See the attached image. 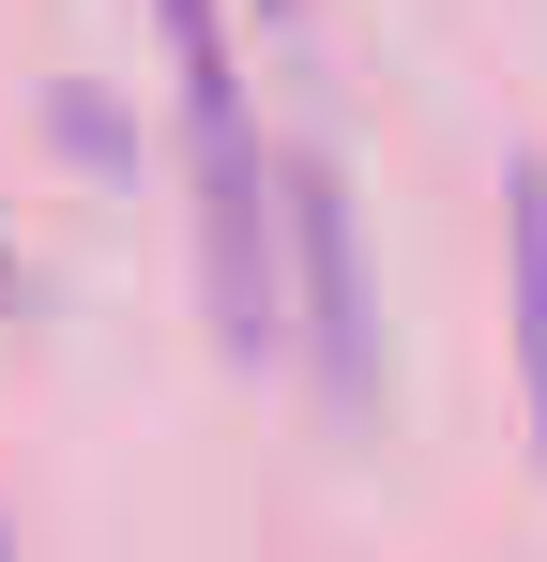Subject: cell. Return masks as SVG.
I'll return each mask as SVG.
<instances>
[{
  "label": "cell",
  "mask_w": 547,
  "mask_h": 562,
  "mask_svg": "<svg viewBox=\"0 0 547 562\" xmlns=\"http://www.w3.org/2000/svg\"><path fill=\"white\" fill-rule=\"evenodd\" d=\"M502 244H517V411H533V471H547V168H517Z\"/></svg>",
  "instance_id": "2"
},
{
  "label": "cell",
  "mask_w": 547,
  "mask_h": 562,
  "mask_svg": "<svg viewBox=\"0 0 547 562\" xmlns=\"http://www.w3.org/2000/svg\"><path fill=\"white\" fill-rule=\"evenodd\" d=\"M0 562H15V548H0Z\"/></svg>",
  "instance_id": "3"
},
{
  "label": "cell",
  "mask_w": 547,
  "mask_h": 562,
  "mask_svg": "<svg viewBox=\"0 0 547 562\" xmlns=\"http://www.w3.org/2000/svg\"><path fill=\"white\" fill-rule=\"evenodd\" d=\"M274 213H289V274H304V350H320V411H335V426H365V411H380V335H365L350 198H335V168H289V183H274Z\"/></svg>",
  "instance_id": "1"
}]
</instances>
